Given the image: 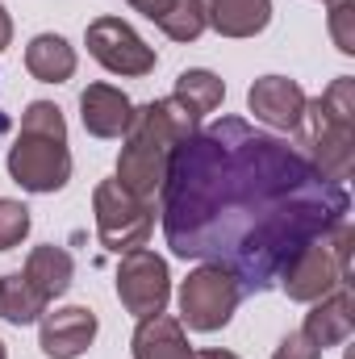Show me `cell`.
<instances>
[{
  "mask_svg": "<svg viewBox=\"0 0 355 359\" xmlns=\"http://www.w3.org/2000/svg\"><path fill=\"white\" fill-rule=\"evenodd\" d=\"M25 72L42 84H63L76 76V46L63 34H38L25 46Z\"/></svg>",
  "mask_w": 355,
  "mask_h": 359,
  "instance_id": "16",
  "label": "cell"
},
{
  "mask_svg": "<svg viewBox=\"0 0 355 359\" xmlns=\"http://www.w3.org/2000/svg\"><path fill=\"white\" fill-rule=\"evenodd\" d=\"M117 301L126 305V313H134L138 322L142 318H155L168 309L172 301V276H168V259L138 247V251H126L121 264H117Z\"/></svg>",
  "mask_w": 355,
  "mask_h": 359,
  "instance_id": "9",
  "label": "cell"
},
{
  "mask_svg": "<svg viewBox=\"0 0 355 359\" xmlns=\"http://www.w3.org/2000/svg\"><path fill=\"white\" fill-rule=\"evenodd\" d=\"M8 176L25 192L51 196L72 180V151H67V121L63 109L51 100H29L21 113V134L8 147Z\"/></svg>",
  "mask_w": 355,
  "mask_h": 359,
  "instance_id": "4",
  "label": "cell"
},
{
  "mask_svg": "<svg viewBox=\"0 0 355 359\" xmlns=\"http://www.w3.org/2000/svg\"><path fill=\"white\" fill-rule=\"evenodd\" d=\"M8 42H13V17H8V8L0 4V55L8 50Z\"/></svg>",
  "mask_w": 355,
  "mask_h": 359,
  "instance_id": "24",
  "label": "cell"
},
{
  "mask_svg": "<svg viewBox=\"0 0 355 359\" xmlns=\"http://www.w3.org/2000/svg\"><path fill=\"white\" fill-rule=\"evenodd\" d=\"M272 359H322V351H318V347H314L301 330H293V334H284V339L276 343Z\"/></svg>",
  "mask_w": 355,
  "mask_h": 359,
  "instance_id": "23",
  "label": "cell"
},
{
  "mask_svg": "<svg viewBox=\"0 0 355 359\" xmlns=\"http://www.w3.org/2000/svg\"><path fill=\"white\" fill-rule=\"evenodd\" d=\"M25 280L46 297V301H55V297H63L67 288H72V280H76V259L63 251V247H55V243H42V247H34L29 255H25Z\"/></svg>",
  "mask_w": 355,
  "mask_h": 359,
  "instance_id": "17",
  "label": "cell"
},
{
  "mask_svg": "<svg viewBox=\"0 0 355 359\" xmlns=\"http://www.w3.org/2000/svg\"><path fill=\"white\" fill-rule=\"evenodd\" d=\"M159 201L172 255L226 268L243 292L272 288L301 247L351 213L343 184L243 117H222L180 142Z\"/></svg>",
  "mask_w": 355,
  "mask_h": 359,
  "instance_id": "1",
  "label": "cell"
},
{
  "mask_svg": "<svg viewBox=\"0 0 355 359\" xmlns=\"http://www.w3.org/2000/svg\"><path fill=\"white\" fill-rule=\"evenodd\" d=\"M196 130H201V117L176 96H159V100L134 104L130 126L121 134L117 184L130 188L138 201L155 205V196L163 192V180H168L176 147L188 142Z\"/></svg>",
  "mask_w": 355,
  "mask_h": 359,
  "instance_id": "2",
  "label": "cell"
},
{
  "mask_svg": "<svg viewBox=\"0 0 355 359\" xmlns=\"http://www.w3.org/2000/svg\"><path fill=\"white\" fill-rule=\"evenodd\" d=\"M196 359H239L234 351H222V347H205V351H196Z\"/></svg>",
  "mask_w": 355,
  "mask_h": 359,
  "instance_id": "25",
  "label": "cell"
},
{
  "mask_svg": "<svg viewBox=\"0 0 355 359\" xmlns=\"http://www.w3.org/2000/svg\"><path fill=\"white\" fill-rule=\"evenodd\" d=\"M168 38H176V42H196L205 29H209V21H205V0H172L168 4V13L155 21Z\"/></svg>",
  "mask_w": 355,
  "mask_h": 359,
  "instance_id": "20",
  "label": "cell"
},
{
  "mask_svg": "<svg viewBox=\"0 0 355 359\" xmlns=\"http://www.w3.org/2000/svg\"><path fill=\"white\" fill-rule=\"evenodd\" d=\"M100 322L88 305H63V309H46L38 318V347L46 359H80L92 347Z\"/></svg>",
  "mask_w": 355,
  "mask_h": 359,
  "instance_id": "10",
  "label": "cell"
},
{
  "mask_svg": "<svg viewBox=\"0 0 355 359\" xmlns=\"http://www.w3.org/2000/svg\"><path fill=\"white\" fill-rule=\"evenodd\" d=\"M205 21L222 38H255L272 21V0H205Z\"/></svg>",
  "mask_w": 355,
  "mask_h": 359,
  "instance_id": "15",
  "label": "cell"
},
{
  "mask_svg": "<svg viewBox=\"0 0 355 359\" xmlns=\"http://www.w3.org/2000/svg\"><path fill=\"white\" fill-rule=\"evenodd\" d=\"M134 100L113 84H88L80 92V121L92 138H121L130 126Z\"/></svg>",
  "mask_w": 355,
  "mask_h": 359,
  "instance_id": "13",
  "label": "cell"
},
{
  "mask_svg": "<svg viewBox=\"0 0 355 359\" xmlns=\"http://www.w3.org/2000/svg\"><path fill=\"white\" fill-rule=\"evenodd\" d=\"M84 42H88L92 59H96L105 72H113V76L138 80V76H151L155 63H159L155 46H147L142 34H138L130 21H121V17H96V21H88Z\"/></svg>",
  "mask_w": 355,
  "mask_h": 359,
  "instance_id": "8",
  "label": "cell"
},
{
  "mask_svg": "<svg viewBox=\"0 0 355 359\" xmlns=\"http://www.w3.org/2000/svg\"><path fill=\"white\" fill-rule=\"evenodd\" d=\"M29 234V209L13 196H0V251L21 247Z\"/></svg>",
  "mask_w": 355,
  "mask_h": 359,
  "instance_id": "21",
  "label": "cell"
},
{
  "mask_svg": "<svg viewBox=\"0 0 355 359\" xmlns=\"http://www.w3.org/2000/svg\"><path fill=\"white\" fill-rule=\"evenodd\" d=\"M351 330H355V297H351V284H339L330 297L314 301V305H309V313H305V322H301V334H305L318 351L347 343V339H351Z\"/></svg>",
  "mask_w": 355,
  "mask_h": 359,
  "instance_id": "12",
  "label": "cell"
},
{
  "mask_svg": "<svg viewBox=\"0 0 355 359\" xmlns=\"http://www.w3.org/2000/svg\"><path fill=\"white\" fill-rule=\"evenodd\" d=\"M351 243H355L351 222H339L330 234L301 247L280 271V288L288 292V301L314 305V301L330 297L339 284H351Z\"/></svg>",
  "mask_w": 355,
  "mask_h": 359,
  "instance_id": "5",
  "label": "cell"
},
{
  "mask_svg": "<svg viewBox=\"0 0 355 359\" xmlns=\"http://www.w3.org/2000/svg\"><path fill=\"white\" fill-rule=\"evenodd\" d=\"M134 359H196L180 318L168 313H155V318H142L138 330H134Z\"/></svg>",
  "mask_w": 355,
  "mask_h": 359,
  "instance_id": "14",
  "label": "cell"
},
{
  "mask_svg": "<svg viewBox=\"0 0 355 359\" xmlns=\"http://www.w3.org/2000/svg\"><path fill=\"white\" fill-rule=\"evenodd\" d=\"M92 213H96V238L105 251L113 255H126V251H138L147 247L151 230H155V205L138 201L130 188H121L117 176L100 180L96 192H92Z\"/></svg>",
  "mask_w": 355,
  "mask_h": 359,
  "instance_id": "6",
  "label": "cell"
},
{
  "mask_svg": "<svg viewBox=\"0 0 355 359\" xmlns=\"http://www.w3.org/2000/svg\"><path fill=\"white\" fill-rule=\"evenodd\" d=\"M239 301H243V288L230 271L217 264H196L180 284V326L213 334V330L230 326Z\"/></svg>",
  "mask_w": 355,
  "mask_h": 359,
  "instance_id": "7",
  "label": "cell"
},
{
  "mask_svg": "<svg viewBox=\"0 0 355 359\" xmlns=\"http://www.w3.org/2000/svg\"><path fill=\"white\" fill-rule=\"evenodd\" d=\"M172 96L184 100L196 117H205V113L222 109L226 84H222V76H213V72H205V67H188V72L176 76V92H172Z\"/></svg>",
  "mask_w": 355,
  "mask_h": 359,
  "instance_id": "19",
  "label": "cell"
},
{
  "mask_svg": "<svg viewBox=\"0 0 355 359\" xmlns=\"http://www.w3.org/2000/svg\"><path fill=\"white\" fill-rule=\"evenodd\" d=\"M297 151L326 180L343 184L355 172V76L330 80L322 96L305 100L297 121Z\"/></svg>",
  "mask_w": 355,
  "mask_h": 359,
  "instance_id": "3",
  "label": "cell"
},
{
  "mask_svg": "<svg viewBox=\"0 0 355 359\" xmlns=\"http://www.w3.org/2000/svg\"><path fill=\"white\" fill-rule=\"evenodd\" d=\"M330 8V38L343 55H355V0H326Z\"/></svg>",
  "mask_w": 355,
  "mask_h": 359,
  "instance_id": "22",
  "label": "cell"
},
{
  "mask_svg": "<svg viewBox=\"0 0 355 359\" xmlns=\"http://www.w3.org/2000/svg\"><path fill=\"white\" fill-rule=\"evenodd\" d=\"M0 359H8V351H4V343H0Z\"/></svg>",
  "mask_w": 355,
  "mask_h": 359,
  "instance_id": "26",
  "label": "cell"
},
{
  "mask_svg": "<svg viewBox=\"0 0 355 359\" xmlns=\"http://www.w3.org/2000/svg\"><path fill=\"white\" fill-rule=\"evenodd\" d=\"M46 297L25 280V271H4L0 276V318L8 326H29L46 313Z\"/></svg>",
  "mask_w": 355,
  "mask_h": 359,
  "instance_id": "18",
  "label": "cell"
},
{
  "mask_svg": "<svg viewBox=\"0 0 355 359\" xmlns=\"http://www.w3.org/2000/svg\"><path fill=\"white\" fill-rule=\"evenodd\" d=\"M305 100H309L305 88L288 76H260L247 88V109L255 113V121H264L272 130H297Z\"/></svg>",
  "mask_w": 355,
  "mask_h": 359,
  "instance_id": "11",
  "label": "cell"
}]
</instances>
